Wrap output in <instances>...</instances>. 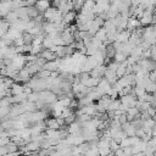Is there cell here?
Listing matches in <instances>:
<instances>
[{"instance_id":"1","label":"cell","mask_w":156,"mask_h":156,"mask_svg":"<svg viewBox=\"0 0 156 156\" xmlns=\"http://www.w3.org/2000/svg\"><path fill=\"white\" fill-rule=\"evenodd\" d=\"M139 21H140V24L144 26V27L152 24V22H154V9L145 10L144 13H143V16L139 18Z\"/></svg>"},{"instance_id":"7","label":"cell","mask_w":156,"mask_h":156,"mask_svg":"<svg viewBox=\"0 0 156 156\" xmlns=\"http://www.w3.org/2000/svg\"><path fill=\"white\" fill-rule=\"evenodd\" d=\"M39 56H41V57L45 58L46 61H52V60H56V58H57V55H56L55 52H52L50 49H44V50L40 52Z\"/></svg>"},{"instance_id":"17","label":"cell","mask_w":156,"mask_h":156,"mask_svg":"<svg viewBox=\"0 0 156 156\" xmlns=\"http://www.w3.org/2000/svg\"><path fill=\"white\" fill-rule=\"evenodd\" d=\"M119 147H121V146H119V143H117L116 140L112 139V140L110 141V149H111V151H116V150L119 149Z\"/></svg>"},{"instance_id":"6","label":"cell","mask_w":156,"mask_h":156,"mask_svg":"<svg viewBox=\"0 0 156 156\" xmlns=\"http://www.w3.org/2000/svg\"><path fill=\"white\" fill-rule=\"evenodd\" d=\"M57 11H58V9H56V7H52V6H50L45 12H43V16H44V18H45V21H48V22H50L54 17H55V15L57 13Z\"/></svg>"},{"instance_id":"2","label":"cell","mask_w":156,"mask_h":156,"mask_svg":"<svg viewBox=\"0 0 156 156\" xmlns=\"http://www.w3.org/2000/svg\"><path fill=\"white\" fill-rule=\"evenodd\" d=\"M77 16H78V12L76 11V10H71V11H68V12H66L65 15H63V17H62V21L66 23V24H72V23H74L76 22V20H77Z\"/></svg>"},{"instance_id":"16","label":"cell","mask_w":156,"mask_h":156,"mask_svg":"<svg viewBox=\"0 0 156 156\" xmlns=\"http://www.w3.org/2000/svg\"><path fill=\"white\" fill-rule=\"evenodd\" d=\"M145 90H146V93L155 94V93H156V83H155V82H152V80H150V83L146 85Z\"/></svg>"},{"instance_id":"4","label":"cell","mask_w":156,"mask_h":156,"mask_svg":"<svg viewBox=\"0 0 156 156\" xmlns=\"http://www.w3.org/2000/svg\"><path fill=\"white\" fill-rule=\"evenodd\" d=\"M34 6L39 10L40 13H43V12H45L51 6V2H50V0H37Z\"/></svg>"},{"instance_id":"8","label":"cell","mask_w":156,"mask_h":156,"mask_svg":"<svg viewBox=\"0 0 156 156\" xmlns=\"http://www.w3.org/2000/svg\"><path fill=\"white\" fill-rule=\"evenodd\" d=\"M27 15H28V17L30 20H34L35 17H38L40 15V12L35 6H28L27 7Z\"/></svg>"},{"instance_id":"12","label":"cell","mask_w":156,"mask_h":156,"mask_svg":"<svg viewBox=\"0 0 156 156\" xmlns=\"http://www.w3.org/2000/svg\"><path fill=\"white\" fill-rule=\"evenodd\" d=\"M22 38H23L24 44H27V45H32V43H33V35H32V34H29L28 32H23Z\"/></svg>"},{"instance_id":"9","label":"cell","mask_w":156,"mask_h":156,"mask_svg":"<svg viewBox=\"0 0 156 156\" xmlns=\"http://www.w3.org/2000/svg\"><path fill=\"white\" fill-rule=\"evenodd\" d=\"M94 37H95V38H98V39H100V40L104 43V41L107 39V32H106V29H105L104 27H101V28L96 32V34H95Z\"/></svg>"},{"instance_id":"3","label":"cell","mask_w":156,"mask_h":156,"mask_svg":"<svg viewBox=\"0 0 156 156\" xmlns=\"http://www.w3.org/2000/svg\"><path fill=\"white\" fill-rule=\"evenodd\" d=\"M105 71H106V66H105V65L96 66V67H94V68L90 71V77H94V78H102L104 74H105Z\"/></svg>"},{"instance_id":"11","label":"cell","mask_w":156,"mask_h":156,"mask_svg":"<svg viewBox=\"0 0 156 156\" xmlns=\"http://www.w3.org/2000/svg\"><path fill=\"white\" fill-rule=\"evenodd\" d=\"M52 45H55L52 38H51L49 34H46L45 38H44V40H43V48H44V49H50Z\"/></svg>"},{"instance_id":"10","label":"cell","mask_w":156,"mask_h":156,"mask_svg":"<svg viewBox=\"0 0 156 156\" xmlns=\"http://www.w3.org/2000/svg\"><path fill=\"white\" fill-rule=\"evenodd\" d=\"M119 105H121V100L118 99H112L110 105H108V108H107V112L108 111H117L119 108Z\"/></svg>"},{"instance_id":"14","label":"cell","mask_w":156,"mask_h":156,"mask_svg":"<svg viewBox=\"0 0 156 156\" xmlns=\"http://www.w3.org/2000/svg\"><path fill=\"white\" fill-rule=\"evenodd\" d=\"M127 60V56L123 54V52H116V55H115V57H113V61H116V62H118V63H122V62H124Z\"/></svg>"},{"instance_id":"19","label":"cell","mask_w":156,"mask_h":156,"mask_svg":"<svg viewBox=\"0 0 156 156\" xmlns=\"http://www.w3.org/2000/svg\"><path fill=\"white\" fill-rule=\"evenodd\" d=\"M150 58L152 61H156V45L150 46Z\"/></svg>"},{"instance_id":"21","label":"cell","mask_w":156,"mask_h":156,"mask_svg":"<svg viewBox=\"0 0 156 156\" xmlns=\"http://www.w3.org/2000/svg\"><path fill=\"white\" fill-rule=\"evenodd\" d=\"M5 1H9V0H0V2H5Z\"/></svg>"},{"instance_id":"18","label":"cell","mask_w":156,"mask_h":156,"mask_svg":"<svg viewBox=\"0 0 156 156\" xmlns=\"http://www.w3.org/2000/svg\"><path fill=\"white\" fill-rule=\"evenodd\" d=\"M111 149L110 147H102V149H99V156H106L108 154H111Z\"/></svg>"},{"instance_id":"22","label":"cell","mask_w":156,"mask_h":156,"mask_svg":"<svg viewBox=\"0 0 156 156\" xmlns=\"http://www.w3.org/2000/svg\"><path fill=\"white\" fill-rule=\"evenodd\" d=\"M30 156H41V155H30Z\"/></svg>"},{"instance_id":"20","label":"cell","mask_w":156,"mask_h":156,"mask_svg":"<svg viewBox=\"0 0 156 156\" xmlns=\"http://www.w3.org/2000/svg\"><path fill=\"white\" fill-rule=\"evenodd\" d=\"M113 156H124L123 147H119V149H117L116 151H113Z\"/></svg>"},{"instance_id":"13","label":"cell","mask_w":156,"mask_h":156,"mask_svg":"<svg viewBox=\"0 0 156 156\" xmlns=\"http://www.w3.org/2000/svg\"><path fill=\"white\" fill-rule=\"evenodd\" d=\"M35 76H37V77H39V78H43V79H46V78H50L51 72H50V71H48V69L41 68V69L38 72V74H35Z\"/></svg>"},{"instance_id":"5","label":"cell","mask_w":156,"mask_h":156,"mask_svg":"<svg viewBox=\"0 0 156 156\" xmlns=\"http://www.w3.org/2000/svg\"><path fill=\"white\" fill-rule=\"evenodd\" d=\"M23 89H24V85H23V84L15 82V83L11 85V88H10V95H11V96L18 95V94L23 93Z\"/></svg>"},{"instance_id":"15","label":"cell","mask_w":156,"mask_h":156,"mask_svg":"<svg viewBox=\"0 0 156 156\" xmlns=\"http://www.w3.org/2000/svg\"><path fill=\"white\" fill-rule=\"evenodd\" d=\"M27 100L32 101V102H37L39 100V93L38 91H32L30 94L27 95Z\"/></svg>"}]
</instances>
